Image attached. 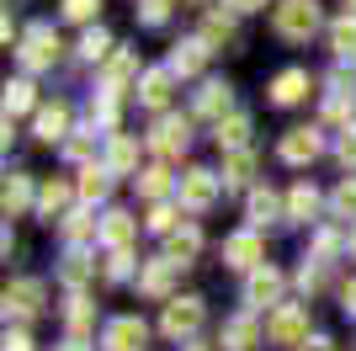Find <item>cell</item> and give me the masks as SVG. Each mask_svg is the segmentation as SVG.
I'll return each mask as SVG.
<instances>
[{"label": "cell", "mask_w": 356, "mask_h": 351, "mask_svg": "<svg viewBox=\"0 0 356 351\" xmlns=\"http://www.w3.org/2000/svg\"><path fill=\"white\" fill-rule=\"evenodd\" d=\"M266 336L277 341V346H303L309 341V304H282L277 314L266 320Z\"/></svg>", "instance_id": "1"}, {"label": "cell", "mask_w": 356, "mask_h": 351, "mask_svg": "<svg viewBox=\"0 0 356 351\" xmlns=\"http://www.w3.org/2000/svg\"><path fill=\"white\" fill-rule=\"evenodd\" d=\"M277 32H282V38H314V32H319V6H314V0H282V6H277Z\"/></svg>", "instance_id": "2"}, {"label": "cell", "mask_w": 356, "mask_h": 351, "mask_svg": "<svg viewBox=\"0 0 356 351\" xmlns=\"http://www.w3.org/2000/svg\"><path fill=\"white\" fill-rule=\"evenodd\" d=\"M160 330L170 341H186V336H197L202 330V298H170L165 304V320H160Z\"/></svg>", "instance_id": "3"}, {"label": "cell", "mask_w": 356, "mask_h": 351, "mask_svg": "<svg viewBox=\"0 0 356 351\" xmlns=\"http://www.w3.org/2000/svg\"><path fill=\"white\" fill-rule=\"evenodd\" d=\"M144 341H149L144 320H138V314H118V320L106 325L102 346H106V351H144Z\"/></svg>", "instance_id": "4"}, {"label": "cell", "mask_w": 356, "mask_h": 351, "mask_svg": "<svg viewBox=\"0 0 356 351\" xmlns=\"http://www.w3.org/2000/svg\"><path fill=\"white\" fill-rule=\"evenodd\" d=\"M181 203L192 208V213L213 208V203H218V176H213V171H186V176H181Z\"/></svg>", "instance_id": "5"}, {"label": "cell", "mask_w": 356, "mask_h": 351, "mask_svg": "<svg viewBox=\"0 0 356 351\" xmlns=\"http://www.w3.org/2000/svg\"><path fill=\"white\" fill-rule=\"evenodd\" d=\"M38 309H43V282H38V277H16L11 288H6V314L32 320Z\"/></svg>", "instance_id": "6"}, {"label": "cell", "mask_w": 356, "mask_h": 351, "mask_svg": "<svg viewBox=\"0 0 356 351\" xmlns=\"http://www.w3.org/2000/svg\"><path fill=\"white\" fill-rule=\"evenodd\" d=\"M54 58H59V38L48 27H32L27 43H22V64H27V70H48Z\"/></svg>", "instance_id": "7"}, {"label": "cell", "mask_w": 356, "mask_h": 351, "mask_svg": "<svg viewBox=\"0 0 356 351\" xmlns=\"http://www.w3.org/2000/svg\"><path fill=\"white\" fill-rule=\"evenodd\" d=\"M186 139H192L186 117H160V123H154V139H149V144L160 149V155H181V149H186Z\"/></svg>", "instance_id": "8"}, {"label": "cell", "mask_w": 356, "mask_h": 351, "mask_svg": "<svg viewBox=\"0 0 356 351\" xmlns=\"http://www.w3.org/2000/svg\"><path fill=\"white\" fill-rule=\"evenodd\" d=\"M319 149H325V144H319V133H314V128H293V133L282 139V160H287V165H309Z\"/></svg>", "instance_id": "9"}, {"label": "cell", "mask_w": 356, "mask_h": 351, "mask_svg": "<svg viewBox=\"0 0 356 351\" xmlns=\"http://www.w3.org/2000/svg\"><path fill=\"white\" fill-rule=\"evenodd\" d=\"M309 96V70H282L277 80H271V102L277 107H293Z\"/></svg>", "instance_id": "10"}, {"label": "cell", "mask_w": 356, "mask_h": 351, "mask_svg": "<svg viewBox=\"0 0 356 351\" xmlns=\"http://www.w3.org/2000/svg\"><path fill=\"white\" fill-rule=\"evenodd\" d=\"M170 282H176V261H170V256H160V261H149L144 272H138V288H144L149 298H165Z\"/></svg>", "instance_id": "11"}, {"label": "cell", "mask_w": 356, "mask_h": 351, "mask_svg": "<svg viewBox=\"0 0 356 351\" xmlns=\"http://www.w3.org/2000/svg\"><path fill=\"white\" fill-rule=\"evenodd\" d=\"M223 261H229V266H255V261H261V240H255L250 229L229 234V240H223Z\"/></svg>", "instance_id": "12"}, {"label": "cell", "mask_w": 356, "mask_h": 351, "mask_svg": "<svg viewBox=\"0 0 356 351\" xmlns=\"http://www.w3.org/2000/svg\"><path fill=\"white\" fill-rule=\"evenodd\" d=\"M134 229H138L134 213H106V219H102V240L112 250H128V245H134Z\"/></svg>", "instance_id": "13"}, {"label": "cell", "mask_w": 356, "mask_h": 351, "mask_svg": "<svg viewBox=\"0 0 356 351\" xmlns=\"http://www.w3.org/2000/svg\"><path fill=\"white\" fill-rule=\"evenodd\" d=\"M277 292H282V277L266 266V272H255V277L245 282V304H255V309H261V304H277Z\"/></svg>", "instance_id": "14"}, {"label": "cell", "mask_w": 356, "mask_h": 351, "mask_svg": "<svg viewBox=\"0 0 356 351\" xmlns=\"http://www.w3.org/2000/svg\"><path fill=\"white\" fill-rule=\"evenodd\" d=\"M255 341H261V330H255L250 314H239V320L223 325V346H229V351H255Z\"/></svg>", "instance_id": "15"}, {"label": "cell", "mask_w": 356, "mask_h": 351, "mask_svg": "<svg viewBox=\"0 0 356 351\" xmlns=\"http://www.w3.org/2000/svg\"><path fill=\"white\" fill-rule=\"evenodd\" d=\"M197 250H202V234H197L192 224H186V229H176L170 240H165V256H170L176 266H186V261L197 256Z\"/></svg>", "instance_id": "16"}, {"label": "cell", "mask_w": 356, "mask_h": 351, "mask_svg": "<svg viewBox=\"0 0 356 351\" xmlns=\"http://www.w3.org/2000/svg\"><path fill=\"white\" fill-rule=\"evenodd\" d=\"M202 58H208V43H202V38H192V43H176L170 70H176V75H197V70H202Z\"/></svg>", "instance_id": "17"}, {"label": "cell", "mask_w": 356, "mask_h": 351, "mask_svg": "<svg viewBox=\"0 0 356 351\" xmlns=\"http://www.w3.org/2000/svg\"><path fill=\"white\" fill-rule=\"evenodd\" d=\"M64 128H70V107H64V102H54V107L38 112V139L54 144V139H64Z\"/></svg>", "instance_id": "18"}, {"label": "cell", "mask_w": 356, "mask_h": 351, "mask_svg": "<svg viewBox=\"0 0 356 351\" xmlns=\"http://www.w3.org/2000/svg\"><path fill=\"white\" fill-rule=\"evenodd\" d=\"M197 112H202V117H218V123H223V112H229V86L208 80V86L197 91Z\"/></svg>", "instance_id": "19"}, {"label": "cell", "mask_w": 356, "mask_h": 351, "mask_svg": "<svg viewBox=\"0 0 356 351\" xmlns=\"http://www.w3.org/2000/svg\"><path fill=\"white\" fill-rule=\"evenodd\" d=\"M245 139H250V117L245 112H234V117H223L218 123V144L234 155V149H245Z\"/></svg>", "instance_id": "20"}, {"label": "cell", "mask_w": 356, "mask_h": 351, "mask_svg": "<svg viewBox=\"0 0 356 351\" xmlns=\"http://www.w3.org/2000/svg\"><path fill=\"white\" fill-rule=\"evenodd\" d=\"M250 176H255V155L250 149H234V155L223 160V187H245Z\"/></svg>", "instance_id": "21"}, {"label": "cell", "mask_w": 356, "mask_h": 351, "mask_svg": "<svg viewBox=\"0 0 356 351\" xmlns=\"http://www.w3.org/2000/svg\"><path fill=\"white\" fill-rule=\"evenodd\" d=\"M106 165H112V171H134V165H138V144L128 139V133H112V149H106Z\"/></svg>", "instance_id": "22"}, {"label": "cell", "mask_w": 356, "mask_h": 351, "mask_svg": "<svg viewBox=\"0 0 356 351\" xmlns=\"http://www.w3.org/2000/svg\"><path fill=\"white\" fill-rule=\"evenodd\" d=\"M138 96H144V107H165L170 102V70H149Z\"/></svg>", "instance_id": "23"}, {"label": "cell", "mask_w": 356, "mask_h": 351, "mask_svg": "<svg viewBox=\"0 0 356 351\" xmlns=\"http://www.w3.org/2000/svg\"><path fill=\"white\" fill-rule=\"evenodd\" d=\"M330 48H335L341 58H351V54H356V16H341V22L330 27Z\"/></svg>", "instance_id": "24"}, {"label": "cell", "mask_w": 356, "mask_h": 351, "mask_svg": "<svg viewBox=\"0 0 356 351\" xmlns=\"http://www.w3.org/2000/svg\"><path fill=\"white\" fill-rule=\"evenodd\" d=\"M64 203H70V187H64V181H48V187L38 192V213H43V219H54Z\"/></svg>", "instance_id": "25"}, {"label": "cell", "mask_w": 356, "mask_h": 351, "mask_svg": "<svg viewBox=\"0 0 356 351\" xmlns=\"http://www.w3.org/2000/svg\"><path fill=\"white\" fill-rule=\"evenodd\" d=\"M287 213H293V219H314V213H319V192H314V187H293Z\"/></svg>", "instance_id": "26"}, {"label": "cell", "mask_w": 356, "mask_h": 351, "mask_svg": "<svg viewBox=\"0 0 356 351\" xmlns=\"http://www.w3.org/2000/svg\"><path fill=\"white\" fill-rule=\"evenodd\" d=\"M128 75H134V54H118L106 64V96H118V91L128 86Z\"/></svg>", "instance_id": "27"}, {"label": "cell", "mask_w": 356, "mask_h": 351, "mask_svg": "<svg viewBox=\"0 0 356 351\" xmlns=\"http://www.w3.org/2000/svg\"><path fill=\"white\" fill-rule=\"evenodd\" d=\"M64 320H70V330H74V341L90 330V320H96V309L86 304V298H70V309H64Z\"/></svg>", "instance_id": "28"}, {"label": "cell", "mask_w": 356, "mask_h": 351, "mask_svg": "<svg viewBox=\"0 0 356 351\" xmlns=\"http://www.w3.org/2000/svg\"><path fill=\"white\" fill-rule=\"evenodd\" d=\"M106 187H112V181H106L102 165H86V176H80V197H86V203H96V197H106Z\"/></svg>", "instance_id": "29"}, {"label": "cell", "mask_w": 356, "mask_h": 351, "mask_svg": "<svg viewBox=\"0 0 356 351\" xmlns=\"http://www.w3.org/2000/svg\"><path fill=\"white\" fill-rule=\"evenodd\" d=\"M27 203H32V187H27V176H11V181H6V213H22Z\"/></svg>", "instance_id": "30"}, {"label": "cell", "mask_w": 356, "mask_h": 351, "mask_svg": "<svg viewBox=\"0 0 356 351\" xmlns=\"http://www.w3.org/2000/svg\"><path fill=\"white\" fill-rule=\"evenodd\" d=\"M27 107H32V86L27 80H11V86H6V117L27 112Z\"/></svg>", "instance_id": "31"}, {"label": "cell", "mask_w": 356, "mask_h": 351, "mask_svg": "<svg viewBox=\"0 0 356 351\" xmlns=\"http://www.w3.org/2000/svg\"><path fill=\"white\" fill-rule=\"evenodd\" d=\"M90 234H96V219H90V213H70V219H64V240H70V245L90 240Z\"/></svg>", "instance_id": "32"}, {"label": "cell", "mask_w": 356, "mask_h": 351, "mask_svg": "<svg viewBox=\"0 0 356 351\" xmlns=\"http://www.w3.org/2000/svg\"><path fill=\"white\" fill-rule=\"evenodd\" d=\"M335 213H341V219H356V176L335 187Z\"/></svg>", "instance_id": "33"}, {"label": "cell", "mask_w": 356, "mask_h": 351, "mask_svg": "<svg viewBox=\"0 0 356 351\" xmlns=\"http://www.w3.org/2000/svg\"><path fill=\"white\" fill-rule=\"evenodd\" d=\"M250 219H255V224L277 219V197H271V192H255V197H250Z\"/></svg>", "instance_id": "34"}, {"label": "cell", "mask_w": 356, "mask_h": 351, "mask_svg": "<svg viewBox=\"0 0 356 351\" xmlns=\"http://www.w3.org/2000/svg\"><path fill=\"white\" fill-rule=\"evenodd\" d=\"M165 187H170V176H165V171H144V176H138V192H144V197H165Z\"/></svg>", "instance_id": "35"}, {"label": "cell", "mask_w": 356, "mask_h": 351, "mask_svg": "<svg viewBox=\"0 0 356 351\" xmlns=\"http://www.w3.org/2000/svg\"><path fill=\"white\" fill-rule=\"evenodd\" d=\"M96 11H102V0H64V16H70V22H90Z\"/></svg>", "instance_id": "36"}, {"label": "cell", "mask_w": 356, "mask_h": 351, "mask_svg": "<svg viewBox=\"0 0 356 351\" xmlns=\"http://www.w3.org/2000/svg\"><path fill=\"white\" fill-rule=\"evenodd\" d=\"M149 229H160V234H176V208H154V213H149Z\"/></svg>", "instance_id": "37"}, {"label": "cell", "mask_w": 356, "mask_h": 351, "mask_svg": "<svg viewBox=\"0 0 356 351\" xmlns=\"http://www.w3.org/2000/svg\"><path fill=\"white\" fill-rule=\"evenodd\" d=\"M90 117H96L102 128H112V123H118V96H102V102L90 107Z\"/></svg>", "instance_id": "38"}, {"label": "cell", "mask_w": 356, "mask_h": 351, "mask_svg": "<svg viewBox=\"0 0 356 351\" xmlns=\"http://www.w3.org/2000/svg\"><path fill=\"white\" fill-rule=\"evenodd\" d=\"M86 277H90V261L80 256V250H74L70 261H64V282H86Z\"/></svg>", "instance_id": "39"}, {"label": "cell", "mask_w": 356, "mask_h": 351, "mask_svg": "<svg viewBox=\"0 0 356 351\" xmlns=\"http://www.w3.org/2000/svg\"><path fill=\"white\" fill-rule=\"evenodd\" d=\"M106 48H112V38H106V32H86V43H80V54H86V58H102Z\"/></svg>", "instance_id": "40"}, {"label": "cell", "mask_w": 356, "mask_h": 351, "mask_svg": "<svg viewBox=\"0 0 356 351\" xmlns=\"http://www.w3.org/2000/svg\"><path fill=\"white\" fill-rule=\"evenodd\" d=\"M128 261H134L128 250H112V261H106V277H112V282H122V277H128Z\"/></svg>", "instance_id": "41"}, {"label": "cell", "mask_w": 356, "mask_h": 351, "mask_svg": "<svg viewBox=\"0 0 356 351\" xmlns=\"http://www.w3.org/2000/svg\"><path fill=\"white\" fill-rule=\"evenodd\" d=\"M165 16H170V0H144V22L149 27H160Z\"/></svg>", "instance_id": "42"}, {"label": "cell", "mask_w": 356, "mask_h": 351, "mask_svg": "<svg viewBox=\"0 0 356 351\" xmlns=\"http://www.w3.org/2000/svg\"><path fill=\"white\" fill-rule=\"evenodd\" d=\"M298 282H303V292H319V288H325V266H303V277H298Z\"/></svg>", "instance_id": "43"}, {"label": "cell", "mask_w": 356, "mask_h": 351, "mask_svg": "<svg viewBox=\"0 0 356 351\" xmlns=\"http://www.w3.org/2000/svg\"><path fill=\"white\" fill-rule=\"evenodd\" d=\"M229 32H234V22H229V16H218V11H213V16H208V38H229Z\"/></svg>", "instance_id": "44"}, {"label": "cell", "mask_w": 356, "mask_h": 351, "mask_svg": "<svg viewBox=\"0 0 356 351\" xmlns=\"http://www.w3.org/2000/svg\"><path fill=\"white\" fill-rule=\"evenodd\" d=\"M6 351H32V341L22 330H6Z\"/></svg>", "instance_id": "45"}, {"label": "cell", "mask_w": 356, "mask_h": 351, "mask_svg": "<svg viewBox=\"0 0 356 351\" xmlns=\"http://www.w3.org/2000/svg\"><path fill=\"white\" fill-rule=\"evenodd\" d=\"M341 160H346V165H356V128L341 139Z\"/></svg>", "instance_id": "46"}, {"label": "cell", "mask_w": 356, "mask_h": 351, "mask_svg": "<svg viewBox=\"0 0 356 351\" xmlns=\"http://www.w3.org/2000/svg\"><path fill=\"white\" fill-rule=\"evenodd\" d=\"M298 351H335V341H330V336H309Z\"/></svg>", "instance_id": "47"}, {"label": "cell", "mask_w": 356, "mask_h": 351, "mask_svg": "<svg viewBox=\"0 0 356 351\" xmlns=\"http://www.w3.org/2000/svg\"><path fill=\"white\" fill-rule=\"evenodd\" d=\"M335 245H341V240H335V234H330V229L319 234V240H314V250H319V256H335Z\"/></svg>", "instance_id": "48"}, {"label": "cell", "mask_w": 356, "mask_h": 351, "mask_svg": "<svg viewBox=\"0 0 356 351\" xmlns=\"http://www.w3.org/2000/svg\"><path fill=\"white\" fill-rule=\"evenodd\" d=\"M90 155V139H70V160H86Z\"/></svg>", "instance_id": "49"}, {"label": "cell", "mask_w": 356, "mask_h": 351, "mask_svg": "<svg viewBox=\"0 0 356 351\" xmlns=\"http://www.w3.org/2000/svg\"><path fill=\"white\" fill-rule=\"evenodd\" d=\"M346 314H351V320H356V277L346 282Z\"/></svg>", "instance_id": "50"}, {"label": "cell", "mask_w": 356, "mask_h": 351, "mask_svg": "<svg viewBox=\"0 0 356 351\" xmlns=\"http://www.w3.org/2000/svg\"><path fill=\"white\" fill-rule=\"evenodd\" d=\"M229 6H234V11H261L266 0H229Z\"/></svg>", "instance_id": "51"}, {"label": "cell", "mask_w": 356, "mask_h": 351, "mask_svg": "<svg viewBox=\"0 0 356 351\" xmlns=\"http://www.w3.org/2000/svg\"><path fill=\"white\" fill-rule=\"evenodd\" d=\"M59 351H90V346H86V341H64Z\"/></svg>", "instance_id": "52"}, {"label": "cell", "mask_w": 356, "mask_h": 351, "mask_svg": "<svg viewBox=\"0 0 356 351\" xmlns=\"http://www.w3.org/2000/svg\"><path fill=\"white\" fill-rule=\"evenodd\" d=\"M351 11H356V0H346V16H351Z\"/></svg>", "instance_id": "53"}, {"label": "cell", "mask_w": 356, "mask_h": 351, "mask_svg": "<svg viewBox=\"0 0 356 351\" xmlns=\"http://www.w3.org/2000/svg\"><path fill=\"white\" fill-rule=\"evenodd\" d=\"M186 351H208V346H186Z\"/></svg>", "instance_id": "54"}, {"label": "cell", "mask_w": 356, "mask_h": 351, "mask_svg": "<svg viewBox=\"0 0 356 351\" xmlns=\"http://www.w3.org/2000/svg\"><path fill=\"white\" fill-rule=\"evenodd\" d=\"M351 250H356V229H351Z\"/></svg>", "instance_id": "55"}]
</instances>
